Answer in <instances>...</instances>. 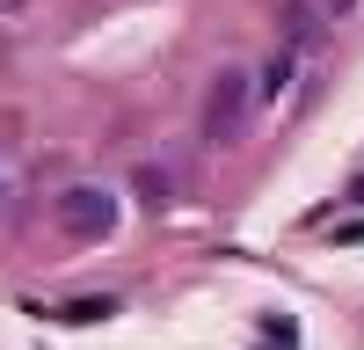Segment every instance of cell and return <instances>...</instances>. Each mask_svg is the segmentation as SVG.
I'll list each match as a JSON object with an SVG mask.
<instances>
[{
  "mask_svg": "<svg viewBox=\"0 0 364 350\" xmlns=\"http://www.w3.org/2000/svg\"><path fill=\"white\" fill-rule=\"evenodd\" d=\"M255 73L248 66H226L219 80L204 88V139L211 146H233V139H248V117H255Z\"/></svg>",
  "mask_w": 364,
  "mask_h": 350,
  "instance_id": "1",
  "label": "cell"
},
{
  "mask_svg": "<svg viewBox=\"0 0 364 350\" xmlns=\"http://www.w3.org/2000/svg\"><path fill=\"white\" fill-rule=\"evenodd\" d=\"M51 219L73 233V241H109L117 233V197H109V183H66L51 197Z\"/></svg>",
  "mask_w": 364,
  "mask_h": 350,
  "instance_id": "2",
  "label": "cell"
},
{
  "mask_svg": "<svg viewBox=\"0 0 364 350\" xmlns=\"http://www.w3.org/2000/svg\"><path fill=\"white\" fill-rule=\"evenodd\" d=\"M314 8H321V15H350L357 0H314Z\"/></svg>",
  "mask_w": 364,
  "mask_h": 350,
  "instance_id": "6",
  "label": "cell"
},
{
  "mask_svg": "<svg viewBox=\"0 0 364 350\" xmlns=\"http://www.w3.org/2000/svg\"><path fill=\"white\" fill-rule=\"evenodd\" d=\"M29 15H37V0H0V37H22Z\"/></svg>",
  "mask_w": 364,
  "mask_h": 350,
  "instance_id": "5",
  "label": "cell"
},
{
  "mask_svg": "<svg viewBox=\"0 0 364 350\" xmlns=\"http://www.w3.org/2000/svg\"><path fill=\"white\" fill-rule=\"evenodd\" d=\"M109 314H117V299H109V292H87V299L58 307V321H109Z\"/></svg>",
  "mask_w": 364,
  "mask_h": 350,
  "instance_id": "4",
  "label": "cell"
},
{
  "mask_svg": "<svg viewBox=\"0 0 364 350\" xmlns=\"http://www.w3.org/2000/svg\"><path fill=\"white\" fill-rule=\"evenodd\" d=\"M299 58H306V51H299V44H284L277 58H269V73H262V95H284V88L299 80Z\"/></svg>",
  "mask_w": 364,
  "mask_h": 350,
  "instance_id": "3",
  "label": "cell"
},
{
  "mask_svg": "<svg viewBox=\"0 0 364 350\" xmlns=\"http://www.w3.org/2000/svg\"><path fill=\"white\" fill-rule=\"evenodd\" d=\"M0 204H8V183H0Z\"/></svg>",
  "mask_w": 364,
  "mask_h": 350,
  "instance_id": "7",
  "label": "cell"
}]
</instances>
